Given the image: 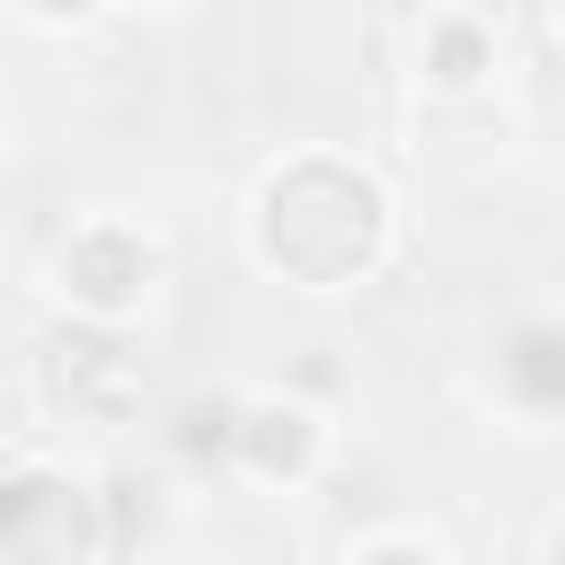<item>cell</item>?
Wrapping results in <instances>:
<instances>
[{
    "label": "cell",
    "instance_id": "obj_7",
    "mask_svg": "<svg viewBox=\"0 0 565 565\" xmlns=\"http://www.w3.org/2000/svg\"><path fill=\"white\" fill-rule=\"evenodd\" d=\"M44 9H79V0H44Z\"/></svg>",
    "mask_w": 565,
    "mask_h": 565
},
{
    "label": "cell",
    "instance_id": "obj_3",
    "mask_svg": "<svg viewBox=\"0 0 565 565\" xmlns=\"http://www.w3.org/2000/svg\"><path fill=\"white\" fill-rule=\"evenodd\" d=\"M62 274H71V291H79V300L115 309V300H132V291H141L150 256H141V247H124V238H79V247L62 256Z\"/></svg>",
    "mask_w": 565,
    "mask_h": 565
},
{
    "label": "cell",
    "instance_id": "obj_2",
    "mask_svg": "<svg viewBox=\"0 0 565 565\" xmlns=\"http://www.w3.org/2000/svg\"><path fill=\"white\" fill-rule=\"evenodd\" d=\"M62 362H53V388L71 397V406H88V415H124L132 406V362L106 344V335H71V344H53Z\"/></svg>",
    "mask_w": 565,
    "mask_h": 565
},
{
    "label": "cell",
    "instance_id": "obj_1",
    "mask_svg": "<svg viewBox=\"0 0 565 565\" xmlns=\"http://www.w3.org/2000/svg\"><path fill=\"white\" fill-rule=\"evenodd\" d=\"M79 503L53 486V477H18V486H0V547L18 556V565H62V556H79Z\"/></svg>",
    "mask_w": 565,
    "mask_h": 565
},
{
    "label": "cell",
    "instance_id": "obj_5",
    "mask_svg": "<svg viewBox=\"0 0 565 565\" xmlns=\"http://www.w3.org/2000/svg\"><path fill=\"white\" fill-rule=\"evenodd\" d=\"M441 62H450V79H468V71H477V35H450V44H441Z\"/></svg>",
    "mask_w": 565,
    "mask_h": 565
},
{
    "label": "cell",
    "instance_id": "obj_6",
    "mask_svg": "<svg viewBox=\"0 0 565 565\" xmlns=\"http://www.w3.org/2000/svg\"><path fill=\"white\" fill-rule=\"evenodd\" d=\"M371 565H424V556H406V547H388V556H371Z\"/></svg>",
    "mask_w": 565,
    "mask_h": 565
},
{
    "label": "cell",
    "instance_id": "obj_4",
    "mask_svg": "<svg viewBox=\"0 0 565 565\" xmlns=\"http://www.w3.org/2000/svg\"><path fill=\"white\" fill-rule=\"evenodd\" d=\"M503 371H512V388L530 406H565V335H521L503 353Z\"/></svg>",
    "mask_w": 565,
    "mask_h": 565
}]
</instances>
